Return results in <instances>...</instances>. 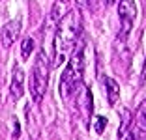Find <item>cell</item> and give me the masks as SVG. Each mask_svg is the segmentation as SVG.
<instances>
[{
    "mask_svg": "<svg viewBox=\"0 0 146 140\" xmlns=\"http://www.w3.org/2000/svg\"><path fill=\"white\" fill-rule=\"evenodd\" d=\"M142 81H146V62H144V69H142Z\"/></svg>",
    "mask_w": 146,
    "mask_h": 140,
    "instance_id": "13",
    "label": "cell"
},
{
    "mask_svg": "<svg viewBox=\"0 0 146 140\" xmlns=\"http://www.w3.org/2000/svg\"><path fill=\"white\" fill-rule=\"evenodd\" d=\"M135 123H137V131H135V138L137 140H146V99L141 103L135 116Z\"/></svg>",
    "mask_w": 146,
    "mask_h": 140,
    "instance_id": "8",
    "label": "cell"
},
{
    "mask_svg": "<svg viewBox=\"0 0 146 140\" xmlns=\"http://www.w3.org/2000/svg\"><path fill=\"white\" fill-rule=\"evenodd\" d=\"M21 26H23V21L21 17L13 19V21H9L8 24H4V28H2V45L8 49V47H11L13 43L19 39V34H21Z\"/></svg>",
    "mask_w": 146,
    "mask_h": 140,
    "instance_id": "5",
    "label": "cell"
},
{
    "mask_svg": "<svg viewBox=\"0 0 146 140\" xmlns=\"http://www.w3.org/2000/svg\"><path fill=\"white\" fill-rule=\"evenodd\" d=\"M82 77H84V49L82 45L77 47V51L69 54V62L68 67L64 69L60 79V92L62 99L64 101H69L71 97H75L82 84Z\"/></svg>",
    "mask_w": 146,
    "mask_h": 140,
    "instance_id": "2",
    "label": "cell"
},
{
    "mask_svg": "<svg viewBox=\"0 0 146 140\" xmlns=\"http://www.w3.org/2000/svg\"><path fill=\"white\" fill-rule=\"evenodd\" d=\"M105 86H107V99H109V105L114 106L118 103V97H120V86L114 79L111 77H105Z\"/></svg>",
    "mask_w": 146,
    "mask_h": 140,
    "instance_id": "9",
    "label": "cell"
},
{
    "mask_svg": "<svg viewBox=\"0 0 146 140\" xmlns=\"http://www.w3.org/2000/svg\"><path fill=\"white\" fill-rule=\"evenodd\" d=\"M47 84H49V60L45 52H38L30 73V93L36 103L43 99V95L47 92Z\"/></svg>",
    "mask_w": 146,
    "mask_h": 140,
    "instance_id": "3",
    "label": "cell"
},
{
    "mask_svg": "<svg viewBox=\"0 0 146 140\" xmlns=\"http://www.w3.org/2000/svg\"><path fill=\"white\" fill-rule=\"evenodd\" d=\"M137 17L135 0H118V19H120V39L127 38L133 28V21Z\"/></svg>",
    "mask_w": 146,
    "mask_h": 140,
    "instance_id": "4",
    "label": "cell"
},
{
    "mask_svg": "<svg viewBox=\"0 0 146 140\" xmlns=\"http://www.w3.org/2000/svg\"><path fill=\"white\" fill-rule=\"evenodd\" d=\"M79 106L82 110V118H84L86 125L90 123V116H92V92L88 86H82L81 93H79Z\"/></svg>",
    "mask_w": 146,
    "mask_h": 140,
    "instance_id": "7",
    "label": "cell"
},
{
    "mask_svg": "<svg viewBox=\"0 0 146 140\" xmlns=\"http://www.w3.org/2000/svg\"><path fill=\"white\" fill-rule=\"evenodd\" d=\"M32 51H34V39L32 38H25L23 39V43H21V54H23V58H28V56L32 54Z\"/></svg>",
    "mask_w": 146,
    "mask_h": 140,
    "instance_id": "11",
    "label": "cell"
},
{
    "mask_svg": "<svg viewBox=\"0 0 146 140\" xmlns=\"http://www.w3.org/2000/svg\"><path fill=\"white\" fill-rule=\"evenodd\" d=\"M105 4H107V6H112V4H116V0H105Z\"/></svg>",
    "mask_w": 146,
    "mask_h": 140,
    "instance_id": "14",
    "label": "cell"
},
{
    "mask_svg": "<svg viewBox=\"0 0 146 140\" xmlns=\"http://www.w3.org/2000/svg\"><path fill=\"white\" fill-rule=\"evenodd\" d=\"M25 93V71H23L19 65L13 67V73H11V84H9V95H11L13 101L23 97Z\"/></svg>",
    "mask_w": 146,
    "mask_h": 140,
    "instance_id": "6",
    "label": "cell"
},
{
    "mask_svg": "<svg viewBox=\"0 0 146 140\" xmlns=\"http://www.w3.org/2000/svg\"><path fill=\"white\" fill-rule=\"evenodd\" d=\"M105 127H107V118H105V116H99V118H98V123H96V133H99V135H101Z\"/></svg>",
    "mask_w": 146,
    "mask_h": 140,
    "instance_id": "12",
    "label": "cell"
},
{
    "mask_svg": "<svg viewBox=\"0 0 146 140\" xmlns=\"http://www.w3.org/2000/svg\"><path fill=\"white\" fill-rule=\"evenodd\" d=\"M118 138L120 140H137L135 138V131L131 129V116H129L127 112H124V120H122Z\"/></svg>",
    "mask_w": 146,
    "mask_h": 140,
    "instance_id": "10",
    "label": "cell"
},
{
    "mask_svg": "<svg viewBox=\"0 0 146 140\" xmlns=\"http://www.w3.org/2000/svg\"><path fill=\"white\" fill-rule=\"evenodd\" d=\"M82 32V17L77 8L68 9L58 21L54 32V47H52V65L58 67L69 58L77 49L79 38Z\"/></svg>",
    "mask_w": 146,
    "mask_h": 140,
    "instance_id": "1",
    "label": "cell"
}]
</instances>
